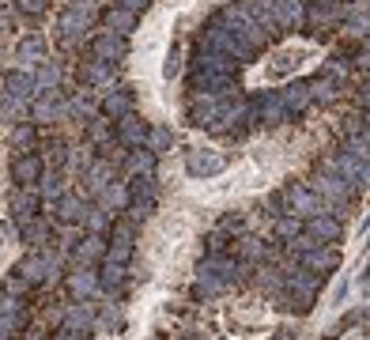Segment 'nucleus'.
Segmentation results:
<instances>
[{
    "label": "nucleus",
    "mask_w": 370,
    "mask_h": 340,
    "mask_svg": "<svg viewBox=\"0 0 370 340\" xmlns=\"http://www.w3.org/2000/svg\"><path fill=\"white\" fill-rule=\"evenodd\" d=\"M306 98H310V95H306V87H299V83H295V87H287V106H306Z\"/></svg>",
    "instance_id": "dca6fc26"
},
{
    "label": "nucleus",
    "mask_w": 370,
    "mask_h": 340,
    "mask_svg": "<svg viewBox=\"0 0 370 340\" xmlns=\"http://www.w3.org/2000/svg\"><path fill=\"white\" fill-rule=\"evenodd\" d=\"M68 288H72L76 295H87V291H95V272H72Z\"/></svg>",
    "instance_id": "9b49d317"
},
{
    "label": "nucleus",
    "mask_w": 370,
    "mask_h": 340,
    "mask_svg": "<svg viewBox=\"0 0 370 340\" xmlns=\"http://www.w3.org/2000/svg\"><path fill=\"white\" fill-rule=\"evenodd\" d=\"M19 4H23V12L38 16V12H46V8H49V0H19Z\"/></svg>",
    "instance_id": "6ab92c4d"
},
{
    "label": "nucleus",
    "mask_w": 370,
    "mask_h": 340,
    "mask_svg": "<svg viewBox=\"0 0 370 340\" xmlns=\"http://www.w3.org/2000/svg\"><path fill=\"white\" fill-rule=\"evenodd\" d=\"M57 80H61V69H57L53 61H46V64L38 69V76H35V83L42 87V91H53V87H57Z\"/></svg>",
    "instance_id": "6e6552de"
},
{
    "label": "nucleus",
    "mask_w": 370,
    "mask_h": 340,
    "mask_svg": "<svg viewBox=\"0 0 370 340\" xmlns=\"http://www.w3.org/2000/svg\"><path fill=\"white\" fill-rule=\"evenodd\" d=\"M30 208H35V197H30V193L19 197V201H16V216H19V219H30V216H35Z\"/></svg>",
    "instance_id": "f3484780"
},
{
    "label": "nucleus",
    "mask_w": 370,
    "mask_h": 340,
    "mask_svg": "<svg viewBox=\"0 0 370 340\" xmlns=\"http://www.w3.org/2000/svg\"><path fill=\"white\" fill-rule=\"evenodd\" d=\"M110 27H114V30H121V35H125L129 27H136V19H133V12L125 8V12H114V16H110Z\"/></svg>",
    "instance_id": "4468645a"
},
{
    "label": "nucleus",
    "mask_w": 370,
    "mask_h": 340,
    "mask_svg": "<svg viewBox=\"0 0 370 340\" xmlns=\"http://www.w3.org/2000/svg\"><path fill=\"white\" fill-rule=\"evenodd\" d=\"M144 4H148V0H121V8H129V12H140Z\"/></svg>",
    "instance_id": "4be33fe9"
},
{
    "label": "nucleus",
    "mask_w": 370,
    "mask_h": 340,
    "mask_svg": "<svg viewBox=\"0 0 370 340\" xmlns=\"http://www.w3.org/2000/svg\"><path fill=\"white\" fill-rule=\"evenodd\" d=\"M16 310H19L16 295H0V314H16Z\"/></svg>",
    "instance_id": "aec40b11"
},
{
    "label": "nucleus",
    "mask_w": 370,
    "mask_h": 340,
    "mask_svg": "<svg viewBox=\"0 0 370 340\" xmlns=\"http://www.w3.org/2000/svg\"><path fill=\"white\" fill-rule=\"evenodd\" d=\"M83 76H87L91 83H106V80H110V69H106V64L99 61V64H87V69H83Z\"/></svg>",
    "instance_id": "f8f14e48"
},
{
    "label": "nucleus",
    "mask_w": 370,
    "mask_h": 340,
    "mask_svg": "<svg viewBox=\"0 0 370 340\" xmlns=\"http://www.w3.org/2000/svg\"><path fill=\"white\" fill-rule=\"evenodd\" d=\"M57 340H87V336H83V329H68V333H61Z\"/></svg>",
    "instance_id": "412c9836"
},
{
    "label": "nucleus",
    "mask_w": 370,
    "mask_h": 340,
    "mask_svg": "<svg viewBox=\"0 0 370 340\" xmlns=\"http://www.w3.org/2000/svg\"><path fill=\"white\" fill-rule=\"evenodd\" d=\"M42 57H46V38H42V35H30V38H23L16 46V61H23V64L42 61Z\"/></svg>",
    "instance_id": "7ed1b4c3"
},
{
    "label": "nucleus",
    "mask_w": 370,
    "mask_h": 340,
    "mask_svg": "<svg viewBox=\"0 0 370 340\" xmlns=\"http://www.w3.org/2000/svg\"><path fill=\"white\" fill-rule=\"evenodd\" d=\"M38 178H42V156H35V151H23V156L12 159V182L35 185Z\"/></svg>",
    "instance_id": "f257e3e1"
},
{
    "label": "nucleus",
    "mask_w": 370,
    "mask_h": 340,
    "mask_svg": "<svg viewBox=\"0 0 370 340\" xmlns=\"http://www.w3.org/2000/svg\"><path fill=\"white\" fill-rule=\"evenodd\" d=\"M185 167H189V174H197V178H204V174L223 170V156H220V151H193V156L185 159Z\"/></svg>",
    "instance_id": "f03ea898"
},
{
    "label": "nucleus",
    "mask_w": 370,
    "mask_h": 340,
    "mask_svg": "<svg viewBox=\"0 0 370 340\" xmlns=\"http://www.w3.org/2000/svg\"><path fill=\"white\" fill-rule=\"evenodd\" d=\"M95 254H102V242H99V238L91 235V238H83V246H80V257H83V261H91Z\"/></svg>",
    "instance_id": "2eb2a0df"
},
{
    "label": "nucleus",
    "mask_w": 370,
    "mask_h": 340,
    "mask_svg": "<svg viewBox=\"0 0 370 340\" xmlns=\"http://www.w3.org/2000/svg\"><path fill=\"white\" fill-rule=\"evenodd\" d=\"M30 140H35V133H30V129H16V133H12V144H16V148H30Z\"/></svg>",
    "instance_id": "a211bd4d"
},
{
    "label": "nucleus",
    "mask_w": 370,
    "mask_h": 340,
    "mask_svg": "<svg viewBox=\"0 0 370 340\" xmlns=\"http://www.w3.org/2000/svg\"><path fill=\"white\" fill-rule=\"evenodd\" d=\"M95 53H99V61H117V57L125 53V46H121V38L102 35L99 42H95Z\"/></svg>",
    "instance_id": "423d86ee"
},
{
    "label": "nucleus",
    "mask_w": 370,
    "mask_h": 340,
    "mask_svg": "<svg viewBox=\"0 0 370 340\" xmlns=\"http://www.w3.org/2000/svg\"><path fill=\"white\" fill-rule=\"evenodd\" d=\"M4 87H8V98H27L38 83L30 80V76H23V72H12V76L4 80Z\"/></svg>",
    "instance_id": "39448f33"
},
{
    "label": "nucleus",
    "mask_w": 370,
    "mask_h": 340,
    "mask_svg": "<svg viewBox=\"0 0 370 340\" xmlns=\"http://www.w3.org/2000/svg\"><path fill=\"white\" fill-rule=\"evenodd\" d=\"M19 329V317L16 314H0V340H12Z\"/></svg>",
    "instance_id": "ddd939ff"
},
{
    "label": "nucleus",
    "mask_w": 370,
    "mask_h": 340,
    "mask_svg": "<svg viewBox=\"0 0 370 340\" xmlns=\"http://www.w3.org/2000/svg\"><path fill=\"white\" fill-rule=\"evenodd\" d=\"M83 27H87V16L80 12V8H68V12L61 16V30H64V38H80V35H83Z\"/></svg>",
    "instance_id": "20e7f679"
},
{
    "label": "nucleus",
    "mask_w": 370,
    "mask_h": 340,
    "mask_svg": "<svg viewBox=\"0 0 370 340\" xmlns=\"http://www.w3.org/2000/svg\"><path fill=\"white\" fill-rule=\"evenodd\" d=\"M129 106H133V98H129V91H114V95L102 102V110H106L110 117H125V114H129Z\"/></svg>",
    "instance_id": "0eeeda50"
},
{
    "label": "nucleus",
    "mask_w": 370,
    "mask_h": 340,
    "mask_svg": "<svg viewBox=\"0 0 370 340\" xmlns=\"http://www.w3.org/2000/svg\"><path fill=\"white\" fill-rule=\"evenodd\" d=\"M121 140H125V144L144 140V125H140V117H125V122H121Z\"/></svg>",
    "instance_id": "9d476101"
},
{
    "label": "nucleus",
    "mask_w": 370,
    "mask_h": 340,
    "mask_svg": "<svg viewBox=\"0 0 370 340\" xmlns=\"http://www.w3.org/2000/svg\"><path fill=\"white\" fill-rule=\"evenodd\" d=\"M57 208H61V219H64V223H68V219H83V204L80 201H76V197H61V201H57Z\"/></svg>",
    "instance_id": "1a4fd4ad"
}]
</instances>
